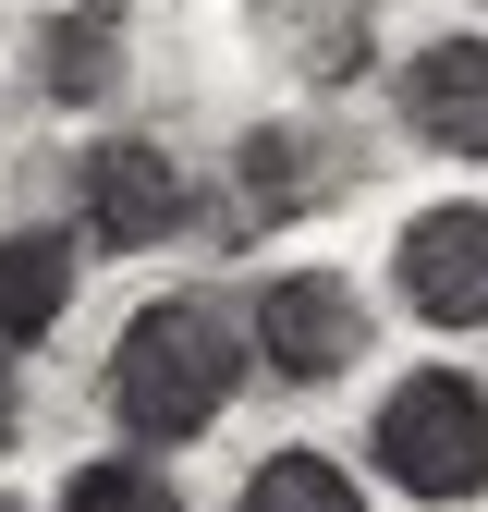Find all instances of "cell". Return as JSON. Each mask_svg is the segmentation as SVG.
Listing matches in <instances>:
<instances>
[{
  "instance_id": "1",
  "label": "cell",
  "mask_w": 488,
  "mask_h": 512,
  "mask_svg": "<svg viewBox=\"0 0 488 512\" xmlns=\"http://www.w3.org/2000/svg\"><path fill=\"white\" fill-rule=\"evenodd\" d=\"M244 378H257V330H232V305H208V293H159V305L122 317V342L98 366V403L135 452H196L244 403Z\"/></svg>"
},
{
  "instance_id": "2",
  "label": "cell",
  "mask_w": 488,
  "mask_h": 512,
  "mask_svg": "<svg viewBox=\"0 0 488 512\" xmlns=\"http://www.w3.org/2000/svg\"><path fill=\"white\" fill-rule=\"evenodd\" d=\"M366 464H379L403 500H427V512L488 500V378H464V366L391 378L379 415H366Z\"/></svg>"
},
{
  "instance_id": "3",
  "label": "cell",
  "mask_w": 488,
  "mask_h": 512,
  "mask_svg": "<svg viewBox=\"0 0 488 512\" xmlns=\"http://www.w3.org/2000/svg\"><path fill=\"white\" fill-rule=\"evenodd\" d=\"M244 330H257V366L281 391H330L366 354V293H354V269H281V281H257Z\"/></svg>"
},
{
  "instance_id": "4",
  "label": "cell",
  "mask_w": 488,
  "mask_h": 512,
  "mask_svg": "<svg viewBox=\"0 0 488 512\" xmlns=\"http://www.w3.org/2000/svg\"><path fill=\"white\" fill-rule=\"evenodd\" d=\"M74 220L110 256H147V244H171L183 220H196V183H183V159L147 147V135H98L74 159Z\"/></svg>"
},
{
  "instance_id": "5",
  "label": "cell",
  "mask_w": 488,
  "mask_h": 512,
  "mask_svg": "<svg viewBox=\"0 0 488 512\" xmlns=\"http://www.w3.org/2000/svg\"><path fill=\"white\" fill-rule=\"evenodd\" d=\"M391 293L415 330H488V208L452 196V208H415L391 232Z\"/></svg>"
},
{
  "instance_id": "6",
  "label": "cell",
  "mask_w": 488,
  "mask_h": 512,
  "mask_svg": "<svg viewBox=\"0 0 488 512\" xmlns=\"http://www.w3.org/2000/svg\"><path fill=\"white\" fill-rule=\"evenodd\" d=\"M354 135H330V122H257V135L232 147V208L244 220H318V208H342L354 196Z\"/></svg>"
},
{
  "instance_id": "7",
  "label": "cell",
  "mask_w": 488,
  "mask_h": 512,
  "mask_svg": "<svg viewBox=\"0 0 488 512\" xmlns=\"http://www.w3.org/2000/svg\"><path fill=\"white\" fill-rule=\"evenodd\" d=\"M244 37L281 86H354L379 61V0H244Z\"/></svg>"
},
{
  "instance_id": "8",
  "label": "cell",
  "mask_w": 488,
  "mask_h": 512,
  "mask_svg": "<svg viewBox=\"0 0 488 512\" xmlns=\"http://www.w3.org/2000/svg\"><path fill=\"white\" fill-rule=\"evenodd\" d=\"M403 135L427 147V159H464V171H488V37H427L415 61H403Z\"/></svg>"
},
{
  "instance_id": "9",
  "label": "cell",
  "mask_w": 488,
  "mask_h": 512,
  "mask_svg": "<svg viewBox=\"0 0 488 512\" xmlns=\"http://www.w3.org/2000/svg\"><path fill=\"white\" fill-rule=\"evenodd\" d=\"M25 61H37L49 110H110L122 86H135V13H122V0H61Z\"/></svg>"
},
{
  "instance_id": "10",
  "label": "cell",
  "mask_w": 488,
  "mask_h": 512,
  "mask_svg": "<svg viewBox=\"0 0 488 512\" xmlns=\"http://www.w3.org/2000/svg\"><path fill=\"white\" fill-rule=\"evenodd\" d=\"M74 305V232H0V354H25Z\"/></svg>"
},
{
  "instance_id": "11",
  "label": "cell",
  "mask_w": 488,
  "mask_h": 512,
  "mask_svg": "<svg viewBox=\"0 0 488 512\" xmlns=\"http://www.w3.org/2000/svg\"><path fill=\"white\" fill-rule=\"evenodd\" d=\"M232 512H366V488H354L330 452H269L257 476H244Z\"/></svg>"
},
{
  "instance_id": "12",
  "label": "cell",
  "mask_w": 488,
  "mask_h": 512,
  "mask_svg": "<svg viewBox=\"0 0 488 512\" xmlns=\"http://www.w3.org/2000/svg\"><path fill=\"white\" fill-rule=\"evenodd\" d=\"M61 512H183V488L147 464V452H98L61 476Z\"/></svg>"
},
{
  "instance_id": "13",
  "label": "cell",
  "mask_w": 488,
  "mask_h": 512,
  "mask_svg": "<svg viewBox=\"0 0 488 512\" xmlns=\"http://www.w3.org/2000/svg\"><path fill=\"white\" fill-rule=\"evenodd\" d=\"M25 439V391H13V366H0V452Z\"/></svg>"
},
{
  "instance_id": "14",
  "label": "cell",
  "mask_w": 488,
  "mask_h": 512,
  "mask_svg": "<svg viewBox=\"0 0 488 512\" xmlns=\"http://www.w3.org/2000/svg\"><path fill=\"white\" fill-rule=\"evenodd\" d=\"M0 512H13V500H0Z\"/></svg>"
}]
</instances>
